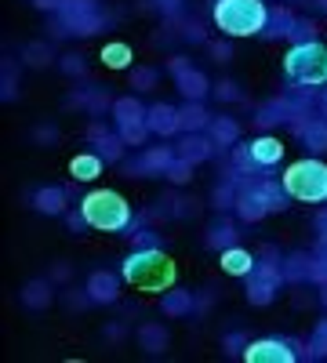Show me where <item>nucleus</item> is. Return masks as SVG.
<instances>
[{"label": "nucleus", "mask_w": 327, "mask_h": 363, "mask_svg": "<svg viewBox=\"0 0 327 363\" xmlns=\"http://www.w3.org/2000/svg\"><path fill=\"white\" fill-rule=\"evenodd\" d=\"M84 222L102 233H121L131 222V203L116 189H95L84 196Z\"/></svg>", "instance_id": "f03ea898"}, {"label": "nucleus", "mask_w": 327, "mask_h": 363, "mask_svg": "<svg viewBox=\"0 0 327 363\" xmlns=\"http://www.w3.org/2000/svg\"><path fill=\"white\" fill-rule=\"evenodd\" d=\"M124 280H128L135 291L164 294V291H171L174 280H178V265H174L164 251L145 247V251L128 255V262H124Z\"/></svg>", "instance_id": "f257e3e1"}, {"label": "nucleus", "mask_w": 327, "mask_h": 363, "mask_svg": "<svg viewBox=\"0 0 327 363\" xmlns=\"http://www.w3.org/2000/svg\"><path fill=\"white\" fill-rule=\"evenodd\" d=\"M244 359L248 363H294V352L277 338H262V342H251L244 349Z\"/></svg>", "instance_id": "423d86ee"}, {"label": "nucleus", "mask_w": 327, "mask_h": 363, "mask_svg": "<svg viewBox=\"0 0 327 363\" xmlns=\"http://www.w3.org/2000/svg\"><path fill=\"white\" fill-rule=\"evenodd\" d=\"M102 66H109V69H124V66H131V48L121 44V40L106 44V48H102Z\"/></svg>", "instance_id": "9d476101"}, {"label": "nucleus", "mask_w": 327, "mask_h": 363, "mask_svg": "<svg viewBox=\"0 0 327 363\" xmlns=\"http://www.w3.org/2000/svg\"><path fill=\"white\" fill-rule=\"evenodd\" d=\"M280 157H284V142H280V138H258V142L251 145V160L262 164V167L277 164Z\"/></svg>", "instance_id": "0eeeda50"}, {"label": "nucleus", "mask_w": 327, "mask_h": 363, "mask_svg": "<svg viewBox=\"0 0 327 363\" xmlns=\"http://www.w3.org/2000/svg\"><path fill=\"white\" fill-rule=\"evenodd\" d=\"M284 193L299 203L327 200V164L323 160H294L284 171Z\"/></svg>", "instance_id": "20e7f679"}, {"label": "nucleus", "mask_w": 327, "mask_h": 363, "mask_svg": "<svg viewBox=\"0 0 327 363\" xmlns=\"http://www.w3.org/2000/svg\"><path fill=\"white\" fill-rule=\"evenodd\" d=\"M92 294L95 298H113V280L109 277H95L92 280Z\"/></svg>", "instance_id": "9b49d317"}, {"label": "nucleus", "mask_w": 327, "mask_h": 363, "mask_svg": "<svg viewBox=\"0 0 327 363\" xmlns=\"http://www.w3.org/2000/svg\"><path fill=\"white\" fill-rule=\"evenodd\" d=\"M222 269L229 272V277H248V272L255 269V258L244 251V247H229L222 255Z\"/></svg>", "instance_id": "6e6552de"}, {"label": "nucleus", "mask_w": 327, "mask_h": 363, "mask_svg": "<svg viewBox=\"0 0 327 363\" xmlns=\"http://www.w3.org/2000/svg\"><path fill=\"white\" fill-rule=\"evenodd\" d=\"M284 73L294 84H327V48L316 40L294 44L284 58Z\"/></svg>", "instance_id": "39448f33"}, {"label": "nucleus", "mask_w": 327, "mask_h": 363, "mask_svg": "<svg viewBox=\"0 0 327 363\" xmlns=\"http://www.w3.org/2000/svg\"><path fill=\"white\" fill-rule=\"evenodd\" d=\"M265 18L262 0H215V26L229 37H255Z\"/></svg>", "instance_id": "7ed1b4c3"}, {"label": "nucleus", "mask_w": 327, "mask_h": 363, "mask_svg": "<svg viewBox=\"0 0 327 363\" xmlns=\"http://www.w3.org/2000/svg\"><path fill=\"white\" fill-rule=\"evenodd\" d=\"M70 174H73V178H80V182H92V178H99V174H102V160H99V157H92V153H80V157H73V160H70Z\"/></svg>", "instance_id": "1a4fd4ad"}]
</instances>
